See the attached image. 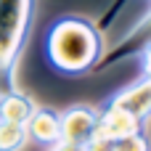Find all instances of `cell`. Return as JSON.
Here are the masks:
<instances>
[{
  "label": "cell",
  "instance_id": "6da1fadb",
  "mask_svg": "<svg viewBox=\"0 0 151 151\" xmlns=\"http://www.w3.org/2000/svg\"><path fill=\"white\" fill-rule=\"evenodd\" d=\"M101 29L80 16H64L50 24L45 35V58L61 74L80 77L96 69L104 56Z\"/></svg>",
  "mask_w": 151,
  "mask_h": 151
},
{
  "label": "cell",
  "instance_id": "7a4b0ae2",
  "mask_svg": "<svg viewBox=\"0 0 151 151\" xmlns=\"http://www.w3.org/2000/svg\"><path fill=\"white\" fill-rule=\"evenodd\" d=\"M35 16V0H0V93L16 88V69Z\"/></svg>",
  "mask_w": 151,
  "mask_h": 151
},
{
  "label": "cell",
  "instance_id": "3957f363",
  "mask_svg": "<svg viewBox=\"0 0 151 151\" xmlns=\"http://www.w3.org/2000/svg\"><path fill=\"white\" fill-rule=\"evenodd\" d=\"M149 45H151V11L119 40V42H114L111 48L104 50V56H101V61L96 64L93 72H104V69H109V66H117V64L127 61V58H135V56H141Z\"/></svg>",
  "mask_w": 151,
  "mask_h": 151
},
{
  "label": "cell",
  "instance_id": "277c9868",
  "mask_svg": "<svg viewBox=\"0 0 151 151\" xmlns=\"http://www.w3.org/2000/svg\"><path fill=\"white\" fill-rule=\"evenodd\" d=\"M98 133V109L88 104L69 106L61 111V141L72 146H88Z\"/></svg>",
  "mask_w": 151,
  "mask_h": 151
},
{
  "label": "cell",
  "instance_id": "5b68a950",
  "mask_svg": "<svg viewBox=\"0 0 151 151\" xmlns=\"http://www.w3.org/2000/svg\"><path fill=\"white\" fill-rule=\"evenodd\" d=\"M106 104L122 109V111L130 114L138 125H143L146 119H151V80L149 77L138 80L135 85H130V88H125L122 93L111 96Z\"/></svg>",
  "mask_w": 151,
  "mask_h": 151
},
{
  "label": "cell",
  "instance_id": "8992f818",
  "mask_svg": "<svg viewBox=\"0 0 151 151\" xmlns=\"http://www.w3.org/2000/svg\"><path fill=\"white\" fill-rule=\"evenodd\" d=\"M27 135L40 146H56L61 141V111L37 106L27 122Z\"/></svg>",
  "mask_w": 151,
  "mask_h": 151
},
{
  "label": "cell",
  "instance_id": "52a82bcc",
  "mask_svg": "<svg viewBox=\"0 0 151 151\" xmlns=\"http://www.w3.org/2000/svg\"><path fill=\"white\" fill-rule=\"evenodd\" d=\"M138 127H143V125H138L130 114H125L122 109H117L111 104H104L98 109V133H96L98 138L117 141V138H125V135L135 133Z\"/></svg>",
  "mask_w": 151,
  "mask_h": 151
},
{
  "label": "cell",
  "instance_id": "ba28073f",
  "mask_svg": "<svg viewBox=\"0 0 151 151\" xmlns=\"http://www.w3.org/2000/svg\"><path fill=\"white\" fill-rule=\"evenodd\" d=\"M35 101L24 93V90H19V88H13V90H8V93H0V119L3 122H16V125H27L29 122V117L35 114Z\"/></svg>",
  "mask_w": 151,
  "mask_h": 151
},
{
  "label": "cell",
  "instance_id": "9c48e42d",
  "mask_svg": "<svg viewBox=\"0 0 151 151\" xmlns=\"http://www.w3.org/2000/svg\"><path fill=\"white\" fill-rule=\"evenodd\" d=\"M27 141H29L27 125L3 122L0 119V151H21L27 146Z\"/></svg>",
  "mask_w": 151,
  "mask_h": 151
},
{
  "label": "cell",
  "instance_id": "30bf717a",
  "mask_svg": "<svg viewBox=\"0 0 151 151\" xmlns=\"http://www.w3.org/2000/svg\"><path fill=\"white\" fill-rule=\"evenodd\" d=\"M114 151H151V141L146 135V130L138 127L135 133H130L125 138H117L114 141Z\"/></svg>",
  "mask_w": 151,
  "mask_h": 151
},
{
  "label": "cell",
  "instance_id": "8fae6325",
  "mask_svg": "<svg viewBox=\"0 0 151 151\" xmlns=\"http://www.w3.org/2000/svg\"><path fill=\"white\" fill-rule=\"evenodd\" d=\"M82 151H114V141H109V138H93L88 146H82Z\"/></svg>",
  "mask_w": 151,
  "mask_h": 151
},
{
  "label": "cell",
  "instance_id": "7c38bea8",
  "mask_svg": "<svg viewBox=\"0 0 151 151\" xmlns=\"http://www.w3.org/2000/svg\"><path fill=\"white\" fill-rule=\"evenodd\" d=\"M48 151H82L80 146H72V143H64V141H58L56 146H48Z\"/></svg>",
  "mask_w": 151,
  "mask_h": 151
},
{
  "label": "cell",
  "instance_id": "4fadbf2b",
  "mask_svg": "<svg viewBox=\"0 0 151 151\" xmlns=\"http://www.w3.org/2000/svg\"><path fill=\"white\" fill-rule=\"evenodd\" d=\"M141 58H143V69H146V77L151 80V45L141 53Z\"/></svg>",
  "mask_w": 151,
  "mask_h": 151
}]
</instances>
